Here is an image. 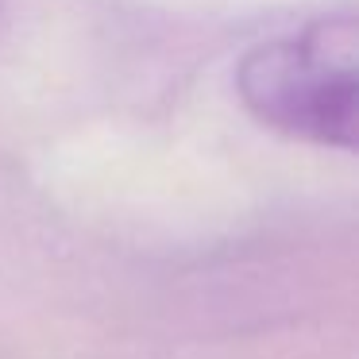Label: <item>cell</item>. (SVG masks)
Returning a JSON list of instances; mask_svg holds the SVG:
<instances>
[{
    "label": "cell",
    "mask_w": 359,
    "mask_h": 359,
    "mask_svg": "<svg viewBox=\"0 0 359 359\" xmlns=\"http://www.w3.org/2000/svg\"><path fill=\"white\" fill-rule=\"evenodd\" d=\"M243 104L263 124L328 147L355 140V24L320 20L302 35L255 47L236 74Z\"/></svg>",
    "instance_id": "1"
}]
</instances>
